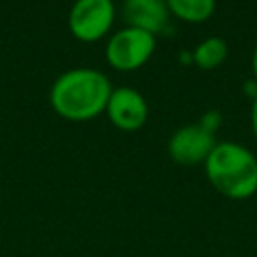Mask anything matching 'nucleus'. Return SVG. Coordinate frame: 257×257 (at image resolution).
I'll list each match as a JSON object with an SVG mask.
<instances>
[{
  "label": "nucleus",
  "mask_w": 257,
  "mask_h": 257,
  "mask_svg": "<svg viewBox=\"0 0 257 257\" xmlns=\"http://www.w3.org/2000/svg\"><path fill=\"white\" fill-rule=\"evenodd\" d=\"M155 46H157L155 34L135 26H124L108 38L104 48V58L112 68L128 72L145 66L153 56Z\"/></svg>",
  "instance_id": "7ed1b4c3"
},
{
  "label": "nucleus",
  "mask_w": 257,
  "mask_h": 257,
  "mask_svg": "<svg viewBox=\"0 0 257 257\" xmlns=\"http://www.w3.org/2000/svg\"><path fill=\"white\" fill-rule=\"evenodd\" d=\"M227 54H229V44H227L225 38L207 36L205 40H201L195 46L191 58L201 70H213V68H217V66H221L225 62Z\"/></svg>",
  "instance_id": "6e6552de"
},
{
  "label": "nucleus",
  "mask_w": 257,
  "mask_h": 257,
  "mask_svg": "<svg viewBox=\"0 0 257 257\" xmlns=\"http://www.w3.org/2000/svg\"><path fill=\"white\" fill-rule=\"evenodd\" d=\"M249 116H251V128H253V137L257 139V94L251 98V112H249Z\"/></svg>",
  "instance_id": "9d476101"
},
{
  "label": "nucleus",
  "mask_w": 257,
  "mask_h": 257,
  "mask_svg": "<svg viewBox=\"0 0 257 257\" xmlns=\"http://www.w3.org/2000/svg\"><path fill=\"white\" fill-rule=\"evenodd\" d=\"M104 112L116 128L133 133V131H139L147 122L149 104L137 88L118 86V88H112Z\"/></svg>",
  "instance_id": "423d86ee"
},
{
  "label": "nucleus",
  "mask_w": 257,
  "mask_h": 257,
  "mask_svg": "<svg viewBox=\"0 0 257 257\" xmlns=\"http://www.w3.org/2000/svg\"><path fill=\"white\" fill-rule=\"evenodd\" d=\"M165 2L173 16L191 24L209 20L217 6V0H165Z\"/></svg>",
  "instance_id": "1a4fd4ad"
},
{
  "label": "nucleus",
  "mask_w": 257,
  "mask_h": 257,
  "mask_svg": "<svg viewBox=\"0 0 257 257\" xmlns=\"http://www.w3.org/2000/svg\"><path fill=\"white\" fill-rule=\"evenodd\" d=\"M122 16L126 26L159 34L169 26V8L165 0H122Z\"/></svg>",
  "instance_id": "0eeeda50"
},
{
  "label": "nucleus",
  "mask_w": 257,
  "mask_h": 257,
  "mask_svg": "<svg viewBox=\"0 0 257 257\" xmlns=\"http://www.w3.org/2000/svg\"><path fill=\"white\" fill-rule=\"evenodd\" d=\"M114 22L112 0H74L68 12V28L74 38L94 42L108 34Z\"/></svg>",
  "instance_id": "20e7f679"
},
{
  "label": "nucleus",
  "mask_w": 257,
  "mask_h": 257,
  "mask_svg": "<svg viewBox=\"0 0 257 257\" xmlns=\"http://www.w3.org/2000/svg\"><path fill=\"white\" fill-rule=\"evenodd\" d=\"M251 72H253V80L257 82V44H255L253 54H251Z\"/></svg>",
  "instance_id": "9b49d317"
},
{
  "label": "nucleus",
  "mask_w": 257,
  "mask_h": 257,
  "mask_svg": "<svg viewBox=\"0 0 257 257\" xmlns=\"http://www.w3.org/2000/svg\"><path fill=\"white\" fill-rule=\"evenodd\" d=\"M215 145H217L215 133L203 126L201 122H193L177 128L171 135L167 143V151L177 165L193 167V165H203Z\"/></svg>",
  "instance_id": "39448f33"
},
{
  "label": "nucleus",
  "mask_w": 257,
  "mask_h": 257,
  "mask_svg": "<svg viewBox=\"0 0 257 257\" xmlns=\"http://www.w3.org/2000/svg\"><path fill=\"white\" fill-rule=\"evenodd\" d=\"M112 92L110 80L96 68H70L62 72L50 88L54 112L66 120H90L104 112Z\"/></svg>",
  "instance_id": "f257e3e1"
},
{
  "label": "nucleus",
  "mask_w": 257,
  "mask_h": 257,
  "mask_svg": "<svg viewBox=\"0 0 257 257\" xmlns=\"http://www.w3.org/2000/svg\"><path fill=\"white\" fill-rule=\"evenodd\" d=\"M203 167L211 187L231 201H245L257 193V157L241 143H217Z\"/></svg>",
  "instance_id": "f03ea898"
}]
</instances>
